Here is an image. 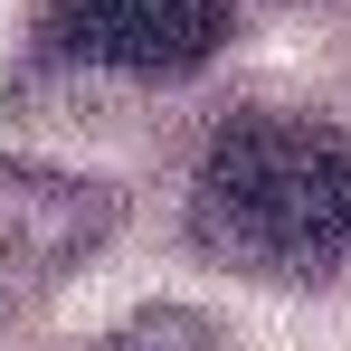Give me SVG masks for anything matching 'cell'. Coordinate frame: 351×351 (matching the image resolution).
<instances>
[{
  "instance_id": "2",
  "label": "cell",
  "mask_w": 351,
  "mask_h": 351,
  "mask_svg": "<svg viewBox=\"0 0 351 351\" xmlns=\"http://www.w3.org/2000/svg\"><path fill=\"white\" fill-rule=\"evenodd\" d=\"M228 0H48V48L76 66H123V76H190L219 58Z\"/></svg>"
},
{
  "instance_id": "1",
  "label": "cell",
  "mask_w": 351,
  "mask_h": 351,
  "mask_svg": "<svg viewBox=\"0 0 351 351\" xmlns=\"http://www.w3.org/2000/svg\"><path fill=\"white\" fill-rule=\"evenodd\" d=\"M199 247L256 276H332L351 256V133L247 114L199 162Z\"/></svg>"
},
{
  "instance_id": "4",
  "label": "cell",
  "mask_w": 351,
  "mask_h": 351,
  "mask_svg": "<svg viewBox=\"0 0 351 351\" xmlns=\"http://www.w3.org/2000/svg\"><path fill=\"white\" fill-rule=\"evenodd\" d=\"M105 351H209V313H180V304H152V313H133Z\"/></svg>"
},
{
  "instance_id": "3",
  "label": "cell",
  "mask_w": 351,
  "mask_h": 351,
  "mask_svg": "<svg viewBox=\"0 0 351 351\" xmlns=\"http://www.w3.org/2000/svg\"><path fill=\"white\" fill-rule=\"evenodd\" d=\"M105 237H114L105 180L48 171V162H0V276L10 285H48L66 266H86Z\"/></svg>"
}]
</instances>
